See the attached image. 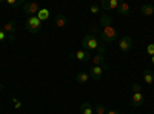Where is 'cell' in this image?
I'll return each instance as SVG.
<instances>
[{
    "label": "cell",
    "instance_id": "obj_1",
    "mask_svg": "<svg viewBox=\"0 0 154 114\" xmlns=\"http://www.w3.org/2000/svg\"><path fill=\"white\" fill-rule=\"evenodd\" d=\"M100 37L103 43H114L117 40V31H116L114 25H112V19L108 14H102L100 17Z\"/></svg>",
    "mask_w": 154,
    "mask_h": 114
},
{
    "label": "cell",
    "instance_id": "obj_2",
    "mask_svg": "<svg viewBox=\"0 0 154 114\" xmlns=\"http://www.w3.org/2000/svg\"><path fill=\"white\" fill-rule=\"evenodd\" d=\"M99 45H100V40L96 35H85L83 40H82V48L85 49V51H93V49L97 51Z\"/></svg>",
    "mask_w": 154,
    "mask_h": 114
},
{
    "label": "cell",
    "instance_id": "obj_3",
    "mask_svg": "<svg viewBox=\"0 0 154 114\" xmlns=\"http://www.w3.org/2000/svg\"><path fill=\"white\" fill-rule=\"evenodd\" d=\"M25 28H26V31H28V32H31V34H37L38 31L42 29V22L37 19V16L28 17L26 25H25Z\"/></svg>",
    "mask_w": 154,
    "mask_h": 114
},
{
    "label": "cell",
    "instance_id": "obj_4",
    "mask_svg": "<svg viewBox=\"0 0 154 114\" xmlns=\"http://www.w3.org/2000/svg\"><path fill=\"white\" fill-rule=\"evenodd\" d=\"M133 48V39L130 35H125V37H120L119 40V49L122 53H128L130 49Z\"/></svg>",
    "mask_w": 154,
    "mask_h": 114
},
{
    "label": "cell",
    "instance_id": "obj_5",
    "mask_svg": "<svg viewBox=\"0 0 154 114\" xmlns=\"http://www.w3.org/2000/svg\"><path fill=\"white\" fill-rule=\"evenodd\" d=\"M23 9L28 14V17H32V16H37V12L40 11V6H38V3H35V2H28V3L23 5Z\"/></svg>",
    "mask_w": 154,
    "mask_h": 114
},
{
    "label": "cell",
    "instance_id": "obj_6",
    "mask_svg": "<svg viewBox=\"0 0 154 114\" xmlns=\"http://www.w3.org/2000/svg\"><path fill=\"white\" fill-rule=\"evenodd\" d=\"M99 5H100L102 9H105V11H114V9L117 11L120 2H119V0H102Z\"/></svg>",
    "mask_w": 154,
    "mask_h": 114
},
{
    "label": "cell",
    "instance_id": "obj_7",
    "mask_svg": "<svg viewBox=\"0 0 154 114\" xmlns=\"http://www.w3.org/2000/svg\"><path fill=\"white\" fill-rule=\"evenodd\" d=\"M108 69V65H103V66H93L89 69V77L94 79V80H100L102 75H103V71Z\"/></svg>",
    "mask_w": 154,
    "mask_h": 114
},
{
    "label": "cell",
    "instance_id": "obj_8",
    "mask_svg": "<svg viewBox=\"0 0 154 114\" xmlns=\"http://www.w3.org/2000/svg\"><path fill=\"white\" fill-rule=\"evenodd\" d=\"M69 59H77L80 62H89L91 60V54H89V51H85V49H79L77 53L69 54Z\"/></svg>",
    "mask_w": 154,
    "mask_h": 114
},
{
    "label": "cell",
    "instance_id": "obj_9",
    "mask_svg": "<svg viewBox=\"0 0 154 114\" xmlns=\"http://www.w3.org/2000/svg\"><path fill=\"white\" fill-rule=\"evenodd\" d=\"M131 103L134 108H139L145 103V96L143 93H133V99H131Z\"/></svg>",
    "mask_w": 154,
    "mask_h": 114
},
{
    "label": "cell",
    "instance_id": "obj_10",
    "mask_svg": "<svg viewBox=\"0 0 154 114\" xmlns=\"http://www.w3.org/2000/svg\"><path fill=\"white\" fill-rule=\"evenodd\" d=\"M16 29H17V26H16V22H14V20H9L8 23L3 25V31H5L9 37H16Z\"/></svg>",
    "mask_w": 154,
    "mask_h": 114
},
{
    "label": "cell",
    "instance_id": "obj_11",
    "mask_svg": "<svg viewBox=\"0 0 154 114\" xmlns=\"http://www.w3.org/2000/svg\"><path fill=\"white\" fill-rule=\"evenodd\" d=\"M93 63V66H103L106 65V60H105V56H102V54H96V56H91V60H89Z\"/></svg>",
    "mask_w": 154,
    "mask_h": 114
},
{
    "label": "cell",
    "instance_id": "obj_12",
    "mask_svg": "<svg viewBox=\"0 0 154 114\" xmlns=\"http://www.w3.org/2000/svg\"><path fill=\"white\" fill-rule=\"evenodd\" d=\"M66 23H68V17H66L65 14H57V16H56L54 25H56L57 28H65Z\"/></svg>",
    "mask_w": 154,
    "mask_h": 114
},
{
    "label": "cell",
    "instance_id": "obj_13",
    "mask_svg": "<svg viewBox=\"0 0 154 114\" xmlns=\"http://www.w3.org/2000/svg\"><path fill=\"white\" fill-rule=\"evenodd\" d=\"M117 12L120 16H128L131 12V8H130V5H128L126 2H120V5L117 8Z\"/></svg>",
    "mask_w": 154,
    "mask_h": 114
},
{
    "label": "cell",
    "instance_id": "obj_14",
    "mask_svg": "<svg viewBox=\"0 0 154 114\" xmlns=\"http://www.w3.org/2000/svg\"><path fill=\"white\" fill-rule=\"evenodd\" d=\"M140 12H142L143 16L149 17V16L154 14V6L151 3H145V5H142V8H140Z\"/></svg>",
    "mask_w": 154,
    "mask_h": 114
},
{
    "label": "cell",
    "instance_id": "obj_15",
    "mask_svg": "<svg viewBox=\"0 0 154 114\" xmlns=\"http://www.w3.org/2000/svg\"><path fill=\"white\" fill-rule=\"evenodd\" d=\"M49 16H51V12H49V9H48V8H40V11L37 12V19L40 20V22L48 20V19H49Z\"/></svg>",
    "mask_w": 154,
    "mask_h": 114
},
{
    "label": "cell",
    "instance_id": "obj_16",
    "mask_svg": "<svg viewBox=\"0 0 154 114\" xmlns=\"http://www.w3.org/2000/svg\"><path fill=\"white\" fill-rule=\"evenodd\" d=\"M143 82L146 85H152L154 83V72L151 69H145L143 71Z\"/></svg>",
    "mask_w": 154,
    "mask_h": 114
},
{
    "label": "cell",
    "instance_id": "obj_17",
    "mask_svg": "<svg viewBox=\"0 0 154 114\" xmlns=\"http://www.w3.org/2000/svg\"><path fill=\"white\" fill-rule=\"evenodd\" d=\"M89 79H91L89 77V72H79L75 75V82L77 83H86Z\"/></svg>",
    "mask_w": 154,
    "mask_h": 114
},
{
    "label": "cell",
    "instance_id": "obj_18",
    "mask_svg": "<svg viewBox=\"0 0 154 114\" xmlns=\"http://www.w3.org/2000/svg\"><path fill=\"white\" fill-rule=\"evenodd\" d=\"M80 111H82V114H94V108L89 105V102H83L80 105Z\"/></svg>",
    "mask_w": 154,
    "mask_h": 114
},
{
    "label": "cell",
    "instance_id": "obj_19",
    "mask_svg": "<svg viewBox=\"0 0 154 114\" xmlns=\"http://www.w3.org/2000/svg\"><path fill=\"white\" fill-rule=\"evenodd\" d=\"M6 40L14 42V40H16V37H9V35L3 31V28H0V42H6Z\"/></svg>",
    "mask_w": 154,
    "mask_h": 114
},
{
    "label": "cell",
    "instance_id": "obj_20",
    "mask_svg": "<svg viewBox=\"0 0 154 114\" xmlns=\"http://www.w3.org/2000/svg\"><path fill=\"white\" fill-rule=\"evenodd\" d=\"M6 5L11 6V8H17L20 5H25V2L23 0H6Z\"/></svg>",
    "mask_w": 154,
    "mask_h": 114
},
{
    "label": "cell",
    "instance_id": "obj_21",
    "mask_svg": "<svg viewBox=\"0 0 154 114\" xmlns=\"http://www.w3.org/2000/svg\"><path fill=\"white\" fill-rule=\"evenodd\" d=\"M100 11H102V8H100L99 3H93L91 6H89V12H91V14H99Z\"/></svg>",
    "mask_w": 154,
    "mask_h": 114
},
{
    "label": "cell",
    "instance_id": "obj_22",
    "mask_svg": "<svg viewBox=\"0 0 154 114\" xmlns=\"http://www.w3.org/2000/svg\"><path fill=\"white\" fill-rule=\"evenodd\" d=\"M11 103H12V106H14L16 109H20L22 108V102H20V99H17V97H12L11 99Z\"/></svg>",
    "mask_w": 154,
    "mask_h": 114
},
{
    "label": "cell",
    "instance_id": "obj_23",
    "mask_svg": "<svg viewBox=\"0 0 154 114\" xmlns=\"http://www.w3.org/2000/svg\"><path fill=\"white\" fill-rule=\"evenodd\" d=\"M94 114H106V108L103 105H97L94 108Z\"/></svg>",
    "mask_w": 154,
    "mask_h": 114
},
{
    "label": "cell",
    "instance_id": "obj_24",
    "mask_svg": "<svg viewBox=\"0 0 154 114\" xmlns=\"http://www.w3.org/2000/svg\"><path fill=\"white\" fill-rule=\"evenodd\" d=\"M105 43L103 42H100V45H99V48H97V54H102V56H105Z\"/></svg>",
    "mask_w": 154,
    "mask_h": 114
},
{
    "label": "cell",
    "instance_id": "obj_25",
    "mask_svg": "<svg viewBox=\"0 0 154 114\" xmlns=\"http://www.w3.org/2000/svg\"><path fill=\"white\" fill-rule=\"evenodd\" d=\"M146 54H148L149 57L154 56V43H149V45L146 46Z\"/></svg>",
    "mask_w": 154,
    "mask_h": 114
},
{
    "label": "cell",
    "instance_id": "obj_26",
    "mask_svg": "<svg viewBox=\"0 0 154 114\" xmlns=\"http://www.w3.org/2000/svg\"><path fill=\"white\" fill-rule=\"evenodd\" d=\"M131 90H133V93H142V86H140L139 83H134L131 86Z\"/></svg>",
    "mask_w": 154,
    "mask_h": 114
},
{
    "label": "cell",
    "instance_id": "obj_27",
    "mask_svg": "<svg viewBox=\"0 0 154 114\" xmlns=\"http://www.w3.org/2000/svg\"><path fill=\"white\" fill-rule=\"evenodd\" d=\"M106 114H122L119 109H109V111H106Z\"/></svg>",
    "mask_w": 154,
    "mask_h": 114
},
{
    "label": "cell",
    "instance_id": "obj_28",
    "mask_svg": "<svg viewBox=\"0 0 154 114\" xmlns=\"http://www.w3.org/2000/svg\"><path fill=\"white\" fill-rule=\"evenodd\" d=\"M151 63H152V65H154V56L151 57Z\"/></svg>",
    "mask_w": 154,
    "mask_h": 114
},
{
    "label": "cell",
    "instance_id": "obj_29",
    "mask_svg": "<svg viewBox=\"0 0 154 114\" xmlns=\"http://www.w3.org/2000/svg\"><path fill=\"white\" fill-rule=\"evenodd\" d=\"M2 90H3V85H2V83H0V91H2Z\"/></svg>",
    "mask_w": 154,
    "mask_h": 114
}]
</instances>
